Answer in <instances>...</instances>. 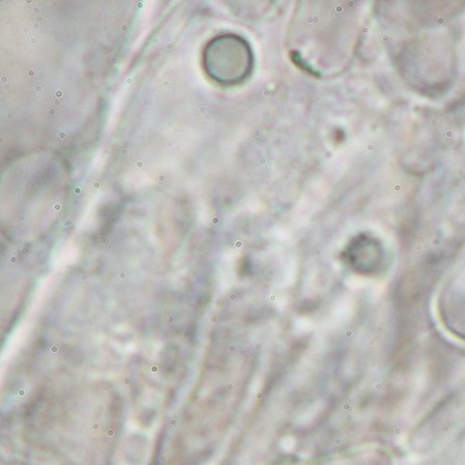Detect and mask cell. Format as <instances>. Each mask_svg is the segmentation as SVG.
Segmentation results:
<instances>
[{"instance_id": "obj_1", "label": "cell", "mask_w": 465, "mask_h": 465, "mask_svg": "<svg viewBox=\"0 0 465 465\" xmlns=\"http://www.w3.org/2000/svg\"><path fill=\"white\" fill-rule=\"evenodd\" d=\"M204 67L209 76L223 85L245 82L253 70V54L248 41L227 34L210 41L204 51Z\"/></svg>"}]
</instances>
